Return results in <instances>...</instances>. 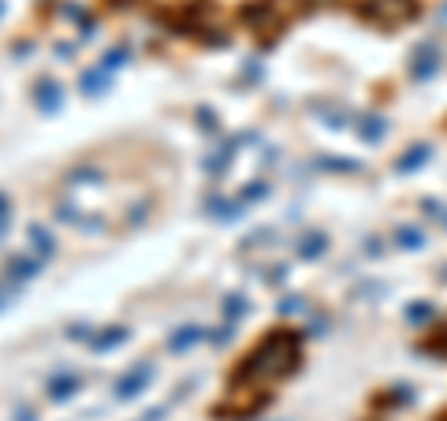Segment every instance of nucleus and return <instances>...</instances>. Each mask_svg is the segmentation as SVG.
<instances>
[{"label": "nucleus", "mask_w": 447, "mask_h": 421, "mask_svg": "<svg viewBox=\"0 0 447 421\" xmlns=\"http://www.w3.org/2000/svg\"><path fill=\"white\" fill-rule=\"evenodd\" d=\"M294 365H298V339L287 336V332H276V336L264 339L250 358H246V365L239 369V377H250L257 384H269V380L287 377Z\"/></svg>", "instance_id": "1"}, {"label": "nucleus", "mask_w": 447, "mask_h": 421, "mask_svg": "<svg viewBox=\"0 0 447 421\" xmlns=\"http://www.w3.org/2000/svg\"><path fill=\"white\" fill-rule=\"evenodd\" d=\"M153 373H157L153 362H138L127 377H120V384H115V399H135V395H142L145 384L153 380Z\"/></svg>", "instance_id": "2"}, {"label": "nucleus", "mask_w": 447, "mask_h": 421, "mask_svg": "<svg viewBox=\"0 0 447 421\" xmlns=\"http://www.w3.org/2000/svg\"><path fill=\"white\" fill-rule=\"evenodd\" d=\"M197 339H205V328H197V325H183L179 332H172L168 336V350L172 354H183L187 347H194Z\"/></svg>", "instance_id": "3"}, {"label": "nucleus", "mask_w": 447, "mask_h": 421, "mask_svg": "<svg viewBox=\"0 0 447 421\" xmlns=\"http://www.w3.org/2000/svg\"><path fill=\"white\" fill-rule=\"evenodd\" d=\"M63 105V97H60V86L53 83V78H45V83L38 86V108L45 112V116H56Z\"/></svg>", "instance_id": "4"}, {"label": "nucleus", "mask_w": 447, "mask_h": 421, "mask_svg": "<svg viewBox=\"0 0 447 421\" xmlns=\"http://www.w3.org/2000/svg\"><path fill=\"white\" fill-rule=\"evenodd\" d=\"M78 392V377H53L48 380V399L53 402H63Z\"/></svg>", "instance_id": "5"}, {"label": "nucleus", "mask_w": 447, "mask_h": 421, "mask_svg": "<svg viewBox=\"0 0 447 421\" xmlns=\"http://www.w3.org/2000/svg\"><path fill=\"white\" fill-rule=\"evenodd\" d=\"M428 157H433V150H428V145H413V150H410L406 157L395 160V168H399V172H418Z\"/></svg>", "instance_id": "6"}, {"label": "nucleus", "mask_w": 447, "mask_h": 421, "mask_svg": "<svg viewBox=\"0 0 447 421\" xmlns=\"http://www.w3.org/2000/svg\"><path fill=\"white\" fill-rule=\"evenodd\" d=\"M105 90H108V71L105 68H93V71L82 75V93L97 97V93H105Z\"/></svg>", "instance_id": "7"}, {"label": "nucleus", "mask_w": 447, "mask_h": 421, "mask_svg": "<svg viewBox=\"0 0 447 421\" xmlns=\"http://www.w3.org/2000/svg\"><path fill=\"white\" fill-rule=\"evenodd\" d=\"M123 339H127V328H108V332H101V336H93L90 347H93V350H112V347H120Z\"/></svg>", "instance_id": "8"}, {"label": "nucleus", "mask_w": 447, "mask_h": 421, "mask_svg": "<svg viewBox=\"0 0 447 421\" xmlns=\"http://www.w3.org/2000/svg\"><path fill=\"white\" fill-rule=\"evenodd\" d=\"M8 269H11L15 280H30V276H38V272H41V265L38 261H26V257H11Z\"/></svg>", "instance_id": "9"}, {"label": "nucleus", "mask_w": 447, "mask_h": 421, "mask_svg": "<svg viewBox=\"0 0 447 421\" xmlns=\"http://www.w3.org/2000/svg\"><path fill=\"white\" fill-rule=\"evenodd\" d=\"M30 239H34V246L45 254V257H53V250H56V242H53V235H48L41 224H30Z\"/></svg>", "instance_id": "10"}, {"label": "nucleus", "mask_w": 447, "mask_h": 421, "mask_svg": "<svg viewBox=\"0 0 447 421\" xmlns=\"http://www.w3.org/2000/svg\"><path fill=\"white\" fill-rule=\"evenodd\" d=\"M395 239H399V246H406V250H421L425 246V235L413 232V228H399V235H395Z\"/></svg>", "instance_id": "11"}, {"label": "nucleus", "mask_w": 447, "mask_h": 421, "mask_svg": "<svg viewBox=\"0 0 447 421\" xmlns=\"http://www.w3.org/2000/svg\"><path fill=\"white\" fill-rule=\"evenodd\" d=\"M324 246H328L324 235H306V242H302L298 250H302V257H321V254H324Z\"/></svg>", "instance_id": "12"}, {"label": "nucleus", "mask_w": 447, "mask_h": 421, "mask_svg": "<svg viewBox=\"0 0 447 421\" xmlns=\"http://www.w3.org/2000/svg\"><path fill=\"white\" fill-rule=\"evenodd\" d=\"M127 56H130V53H127V48L120 45V48H112V53H105L101 68H105V71H115V68H123V63H127Z\"/></svg>", "instance_id": "13"}, {"label": "nucleus", "mask_w": 447, "mask_h": 421, "mask_svg": "<svg viewBox=\"0 0 447 421\" xmlns=\"http://www.w3.org/2000/svg\"><path fill=\"white\" fill-rule=\"evenodd\" d=\"M384 131H388V123L380 120V116H373V123L361 127V138H366V142H380V138H384Z\"/></svg>", "instance_id": "14"}, {"label": "nucleus", "mask_w": 447, "mask_h": 421, "mask_svg": "<svg viewBox=\"0 0 447 421\" xmlns=\"http://www.w3.org/2000/svg\"><path fill=\"white\" fill-rule=\"evenodd\" d=\"M68 180H71V183H101L105 175L97 172V168H75V172L68 175Z\"/></svg>", "instance_id": "15"}, {"label": "nucleus", "mask_w": 447, "mask_h": 421, "mask_svg": "<svg viewBox=\"0 0 447 421\" xmlns=\"http://www.w3.org/2000/svg\"><path fill=\"white\" fill-rule=\"evenodd\" d=\"M317 165H321V168H336V172H358V168H361L358 160H332V157H321Z\"/></svg>", "instance_id": "16"}, {"label": "nucleus", "mask_w": 447, "mask_h": 421, "mask_svg": "<svg viewBox=\"0 0 447 421\" xmlns=\"http://www.w3.org/2000/svg\"><path fill=\"white\" fill-rule=\"evenodd\" d=\"M242 310H246V302H242V295H231V298L224 302V313H227L231 321H235V317H239Z\"/></svg>", "instance_id": "17"}, {"label": "nucleus", "mask_w": 447, "mask_h": 421, "mask_svg": "<svg viewBox=\"0 0 447 421\" xmlns=\"http://www.w3.org/2000/svg\"><path fill=\"white\" fill-rule=\"evenodd\" d=\"M406 317H410V321H425V317H433V306L418 302V306H410V310H406Z\"/></svg>", "instance_id": "18"}, {"label": "nucleus", "mask_w": 447, "mask_h": 421, "mask_svg": "<svg viewBox=\"0 0 447 421\" xmlns=\"http://www.w3.org/2000/svg\"><path fill=\"white\" fill-rule=\"evenodd\" d=\"M264 194H269V187H264V183H257V187H246V190H242V202H261Z\"/></svg>", "instance_id": "19"}, {"label": "nucleus", "mask_w": 447, "mask_h": 421, "mask_svg": "<svg viewBox=\"0 0 447 421\" xmlns=\"http://www.w3.org/2000/svg\"><path fill=\"white\" fill-rule=\"evenodd\" d=\"M197 120H202L205 131H212V127H217V120H212V112H209V108H197Z\"/></svg>", "instance_id": "20"}, {"label": "nucleus", "mask_w": 447, "mask_h": 421, "mask_svg": "<svg viewBox=\"0 0 447 421\" xmlns=\"http://www.w3.org/2000/svg\"><path fill=\"white\" fill-rule=\"evenodd\" d=\"M68 339H90V328L86 325H75V328H68Z\"/></svg>", "instance_id": "21"}, {"label": "nucleus", "mask_w": 447, "mask_h": 421, "mask_svg": "<svg viewBox=\"0 0 447 421\" xmlns=\"http://www.w3.org/2000/svg\"><path fill=\"white\" fill-rule=\"evenodd\" d=\"M298 306H302V302H298V298H287V302H279V313H294V310H298Z\"/></svg>", "instance_id": "22"}, {"label": "nucleus", "mask_w": 447, "mask_h": 421, "mask_svg": "<svg viewBox=\"0 0 447 421\" xmlns=\"http://www.w3.org/2000/svg\"><path fill=\"white\" fill-rule=\"evenodd\" d=\"M160 417H164V407H153V410L142 414V421H160Z\"/></svg>", "instance_id": "23"}, {"label": "nucleus", "mask_w": 447, "mask_h": 421, "mask_svg": "<svg viewBox=\"0 0 447 421\" xmlns=\"http://www.w3.org/2000/svg\"><path fill=\"white\" fill-rule=\"evenodd\" d=\"M231 332H235V328H231V325H224L217 336H212V339H217V343H227V339H231Z\"/></svg>", "instance_id": "24"}, {"label": "nucleus", "mask_w": 447, "mask_h": 421, "mask_svg": "<svg viewBox=\"0 0 447 421\" xmlns=\"http://www.w3.org/2000/svg\"><path fill=\"white\" fill-rule=\"evenodd\" d=\"M15 421H38V417H34V410H26V407H23V410H19V417H15Z\"/></svg>", "instance_id": "25"}, {"label": "nucleus", "mask_w": 447, "mask_h": 421, "mask_svg": "<svg viewBox=\"0 0 447 421\" xmlns=\"http://www.w3.org/2000/svg\"><path fill=\"white\" fill-rule=\"evenodd\" d=\"M0 217H8V198L0 194Z\"/></svg>", "instance_id": "26"}, {"label": "nucleus", "mask_w": 447, "mask_h": 421, "mask_svg": "<svg viewBox=\"0 0 447 421\" xmlns=\"http://www.w3.org/2000/svg\"><path fill=\"white\" fill-rule=\"evenodd\" d=\"M4 232H8V217H0V239H4Z\"/></svg>", "instance_id": "27"}, {"label": "nucleus", "mask_w": 447, "mask_h": 421, "mask_svg": "<svg viewBox=\"0 0 447 421\" xmlns=\"http://www.w3.org/2000/svg\"><path fill=\"white\" fill-rule=\"evenodd\" d=\"M0 15H4V0H0Z\"/></svg>", "instance_id": "28"}]
</instances>
